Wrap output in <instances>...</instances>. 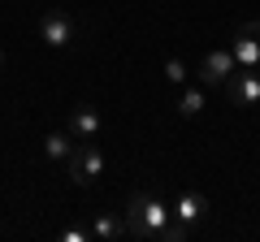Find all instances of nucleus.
Returning a JSON list of instances; mask_svg holds the SVG:
<instances>
[{
	"label": "nucleus",
	"instance_id": "1",
	"mask_svg": "<svg viewBox=\"0 0 260 242\" xmlns=\"http://www.w3.org/2000/svg\"><path fill=\"white\" fill-rule=\"evenodd\" d=\"M174 212H165V204L152 195H143V190H135V195L126 199V233L139 242H160V229H165V221Z\"/></svg>",
	"mask_w": 260,
	"mask_h": 242
},
{
	"label": "nucleus",
	"instance_id": "2",
	"mask_svg": "<svg viewBox=\"0 0 260 242\" xmlns=\"http://www.w3.org/2000/svg\"><path fill=\"white\" fill-rule=\"evenodd\" d=\"M70 182H78V186H91L95 177L104 173V151L95 147V143H83V147H74L70 151Z\"/></svg>",
	"mask_w": 260,
	"mask_h": 242
},
{
	"label": "nucleus",
	"instance_id": "3",
	"mask_svg": "<svg viewBox=\"0 0 260 242\" xmlns=\"http://www.w3.org/2000/svg\"><path fill=\"white\" fill-rule=\"evenodd\" d=\"M221 91H225V100H230L234 108H256L260 104V74L256 69H234L221 83Z\"/></svg>",
	"mask_w": 260,
	"mask_h": 242
},
{
	"label": "nucleus",
	"instance_id": "4",
	"mask_svg": "<svg viewBox=\"0 0 260 242\" xmlns=\"http://www.w3.org/2000/svg\"><path fill=\"white\" fill-rule=\"evenodd\" d=\"M234 65L239 69H260V18L256 22H243L234 30Z\"/></svg>",
	"mask_w": 260,
	"mask_h": 242
},
{
	"label": "nucleus",
	"instance_id": "5",
	"mask_svg": "<svg viewBox=\"0 0 260 242\" xmlns=\"http://www.w3.org/2000/svg\"><path fill=\"white\" fill-rule=\"evenodd\" d=\"M234 69H239V65H234V52H230V48H217V52H208L204 61H200V83L221 87Z\"/></svg>",
	"mask_w": 260,
	"mask_h": 242
},
{
	"label": "nucleus",
	"instance_id": "6",
	"mask_svg": "<svg viewBox=\"0 0 260 242\" xmlns=\"http://www.w3.org/2000/svg\"><path fill=\"white\" fill-rule=\"evenodd\" d=\"M39 39H44L48 48H65L70 39H74V22H70V13H61V9L44 13V22H39Z\"/></svg>",
	"mask_w": 260,
	"mask_h": 242
},
{
	"label": "nucleus",
	"instance_id": "7",
	"mask_svg": "<svg viewBox=\"0 0 260 242\" xmlns=\"http://www.w3.org/2000/svg\"><path fill=\"white\" fill-rule=\"evenodd\" d=\"M100 134V112L95 104H74L70 108V139H95Z\"/></svg>",
	"mask_w": 260,
	"mask_h": 242
},
{
	"label": "nucleus",
	"instance_id": "8",
	"mask_svg": "<svg viewBox=\"0 0 260 242\" xmlns=\"http://www.w3.org/2000/svg\"><path fill=\"white\" fill-rule=\"evenodd\" d=\"M204 212H208V199L200 195V190H186V195L174 204V216H178V221H186V225L204 221Z\"/></svg>",
	"mask_w": 260,
	"mask_h": 242
},
{
	"label": "nucleus",
	"instance_id": "9",
	"mask_svg": "<svg viewBox=\"0 0 260 242\" xmlns=\"http://www.w3.org/2000/svg\"><path fill=\"white\" fill-rule=\"evenodd\" d=\"M121 233H126V221H117V216H95L91 225V238H104V242H117Z\"/></svg>",
	"mask_w": 260,
	"mask_h": 242
},
{
	"label": "nucleus",
	"instance_id": "10",
	"mask_svg": "<svg viewBox=\"0 0 260 242\" xmlns=\"http://www.w3.org/2000/svg\"><path fill=\"white\" fill-rule=\"evenodd\" d=\"M70 151H74L70 134L56 130V134H48V139H44V156H48V160H70Z\"/></svg>",
	"mask_w": 260,
	"mask_h": 242
},
{
	"label": "nucleus",
	"instance_id": "11",
	"mask_svg": "<svg viewBox=\"0 0 260 242\" xmlns=\"http://www.w3.org/2000/svg\"><path fill=\"white\" fill-rule=\"evenodd\" d=\"M200 112H204V91H200V87H191V91L178 100V117H200Z\"/></svg>",
	"mask_w": 260,
	"mask_h": 242
},
{
	"label": "nucleus",
	"instance_id": "12",
	"mask_svg": "<svg viewBox=\"0 0 260 242\" xmlns=\"http://www.w3.org/2000/svg\"><path fill=\"white\" fill-rule=\"evenodd\" d=\"M186 238H191V225L178 221V216H169L165 229H160V242H186Z\"/></svg>",
	"mask_w": 260,
	"mask_h": 242
},
{
	"label": "nucleus",
	"instance_id": "13",
	"mask_svg": "<svg viewBox=\"0 0 260 242\" xmlns=\"http://www.w3.org/2000/svg\"><path fill=\"white\" fill-rule=\"evenodd\" d=\"M165 78H169V83H186V65L178 61V56H169V61H165Z\"/></svg>",
	"mask_w": 260,
	"mask_h": 242
},
{
	"label": "nucleus",
	"instance_id": "14",
	"mask_svg": "<svg viewBox=\"0 0 260 242\" xmlns=\"http://www.w3.org/2000/svg\"><path fill=\"white\" fill-rule=\"evenodd\" d=\"M61 238H65V242H83V238H91V233H87V229H65Z\"/></svg>",
	"mask_w": 260,
	"mask_h": 242
},
{
	"label": "nucleus",
	"instance_id": "15",
	"mask_svg": "<svg viewBox=\"0 0 260 242\" xmlns=\"http://www.w3.org/2000/svg\"><path fill=\"white\" fill-rule=\"evenodd\" d=\"M0 74H5V48H0Z\"/></svg>",
	"mask_w": 260,
	"mask_h": 242
}]
</instances>
